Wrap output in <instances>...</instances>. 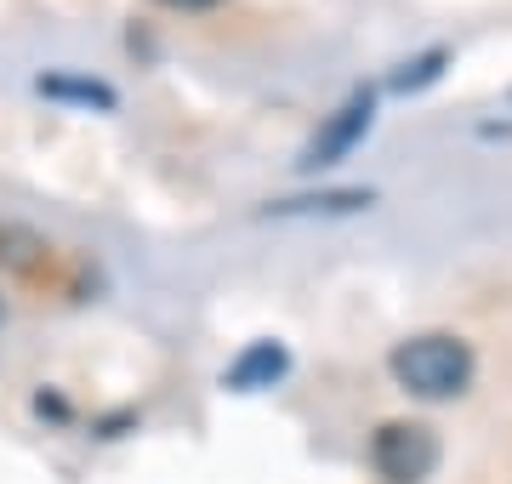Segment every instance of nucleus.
Returning a JSON list of instances; mask_svg holds the SVG:
<instances>
[{
	"label": "nucleus",
	"instance_id": "obj_1",
	"mask_svg": "<svg viewBox=\"0 0 512 484\" xmlns=\"http://www.w3.org/2000/svg\"><path fill=\"white\" fill-rule=\"evenodd\" d=\"M387 371L399 382L410 399H427V405H439V399H456V393L473 388V342L456 331H421L410 342H399L393 354H387Z\"/></svg>",
	"mask_w": 512,
	"mask_h": 484
},
{
	"label": "nucleus",
	"instance_id": "obj_5",
	"mask_svg": "<svg viewBox=\"0 0 512 484\" xmlns=\"http://www.w3.org/2000/svg\"><path fill=\"white\" fill-rule=\"evenodd\" d=\"M40 92L46 97H74V103H97V109H114V92L103 80H69V75H40Z\"/></svg>",
	"mask_w": 512,
	"mask_h": 484
},
{
	"label": "nucleus",
	"instance_id": "obj_7",
	"mask_svg": "<svg viewBox=\"0 0 512 484\" xmlns=\"http://www.w3.org/2000/svg\"><path fill=\"white\" fill-rule=\"evenodd\" d=\"M154 6H171V12H211L222 0H154Z\"/></svg>",
	"mask_w": 512,
	"mask_h": 484
},
{
	"label": "nucleus",
	"instance_id": "obj_6",
	"mask_svg": "<svg viewBox=\"0 0 512 484\" xmlns=\"http://www.w3.org/2000/svg\"><path fill=\"white\" fill-rule=\"evenodd\" d=\"M444 63H450V52H427V57H416L410 69H404L399 80H393V92H421V86H433V80L444 75Z\"/></svg>",
	"mask_w": 512,
	"mask_h": 484
},
{
	"label": "nucleus",
	"instance_id": "obj_4",
	"mask_svg": "<svg viewBox=\"0 0 512 484\" xmlns=\"http://www.w3.org/2000/svg\"><path fill=\"white\" fill-rule=\"evenodd\" d=\"M291 371V354L279 348V342H251L245 354L228 365V376H222V388L234 393H256V388H274L279 376Z\"/></svg>",
	"mask_w": 512,
	"mask_h": 484
},
{
	"label": "nucleus",
	"instance_id": "obj_3",
	"mask_svg": "<svg viewBox=\"0 0 512 484\" xmlns=\"http://www.w3.org/2000/svg\"><path fill=\"white\" fill-rule=\"evenodd\" d=\"M370 120H376V97H370V92H353L348 103H342V109L325 120V131H319V137L308 143V154H302V171L336 166V160H342V154H348L353 143H359V137L370 131Z\"/></svg>",
	"mask_w": 512,
	"mask_h": 484
},
{
	"label": "nucleus",
	"instance_id": "obj_2",
	"mask_svg": "<svg viewBox=\"0 0 512 484\" xmlns=\"http://www.w3.org/2000/svg\"><path fill=\"white\" fill-rule=\"evenodd\" d=\"M439 433L427 422H382L370 439V462L387 484H427L439 467Z\"/></svg>",
	"mask_w": 512,
	"mask_h": 484
}]
</instances>
